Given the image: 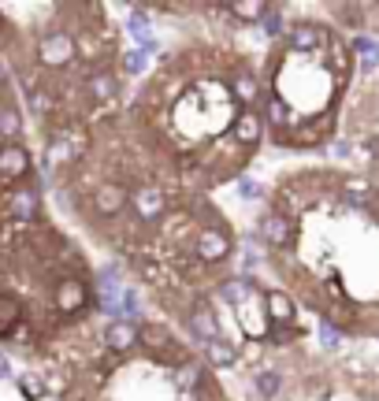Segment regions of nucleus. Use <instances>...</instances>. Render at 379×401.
<instances>
[{"mask_svg":"<svg viewBox=\"0 0 379 401\" xmlns=\"http://www.w3.org/2000/svg\"><path fill=\"white\" fill-rule=\"evenodd\" d=\"M316 334H320V345H323V350H339L342 331L334 327V323H331L328 316H320V323H316Z\"/></svg>","mask_w":379,"mask_h":401,"instance_id":"14","label":"nucleus"},{"mask_svg":"<svg viewBox=\"0 0 379 401\" xmlns=\"http://www.w3.org/2000/svg\"><path fill=\"white\" fill-rule=\"evenodd\" d=\"M331 30L323 26V23H312V19H298V23H290L287 26V34H283V45L287 52H298V56H320V49H323V41H328Z\"/></svg>","mask_w":379,"mask_h":401,"instance_id":"2","label":"nucleus"},{"mask_svg":"<svg viewBox=\"0 0 379 401\" xmlns=\"http://www.w3.org/2000/svg\"><path fill=\"white\" fill-rule=\"evenodd\" d=\"M294 220L287 212H279L275 204H268V212L257 220V242H264L272 253H283V249L294 245Z\"/></svg>","mask_w":379,"mask_h":401,"instance_id":"3","label":"nucleus"},{"mask_svg":"<svg viewBox=\"0 0 379 401\" xmlns=\"http://www.w3.org/2000/svg\"><path fill=\"white\" fill-rule=\"evenodd\" d=\"M138 345V323L131 320H112L104 327V350L108 353H131Z\"/></svg>","mask_w":379,"mask_h":401,"instance_id":"9","label":"nucleus"},{"mask_svg":"<svg viewBox=\"0 0 379 401\" xmlns=\"http://www.w3.org/2000/svg\"><path fill=\"white\" fill-rule=\"evenodd\" d=\"M242 197L245 201H257V197H261V186H257V182H242Z\"/></svg>","mask_w":379,"mask_h":401,"instance_id":"18","label":"nucleus"},{"mask_svg":"<svg viewBox=\"0 0 379 401\" xmlns=\"http://www.w3.org/2000/svg\"><path fill=\"white\" fill-rule=\"evenodd\" d=\"M261 23H264V30H268L272 38H279V41H283V34H287V19H283V12H279V8H272V4H268V12H264V19H261Z\"/></svg>","mask_w":379,"mask_h":401,"instance_id":"15","label":"nucleus"},{"mask_svg":"<svg viewBox=\"0 0 379 401\" xmlns=\"http://www.w3.org/2000/svg\"><path fill=\"white\" fill-rule=\"evenodd\" d=\"M52 309L60 316H82L86 309H97V290L90 283H82L79 275H67L52 286Z\"/></svg>","mask_w":379,"mask_h":401,"instance_id":"1","label":"nucleus"},{"mask_svg":"<svg viewBox=\"0 0 379 401\" xmlns=\"http://www.w3.org/2000/svg\"><path fill=\"white\" fill-rule=\"evenodd\" d=\"M264 309H268V320L275 327H298V305L290 297V290H264Z\"/></svg>","mask_w":379,"mask_h":401,"instance_id":"8","label":"nucleus"},{"mask_svg":"<svg viewBox=\"0 0 379 401\" xmlns=\"http://www.w3.org/2000/svg\"><path fill=\"white\" fill-rule=\"evenodd\" d=\"M123 71L131 74V79H138V74L145 71V52L142 49H127L123 52Z\"/></svg>","mask_w":379,"mask_h":401,"instance_id":"16","label":"nucleus"},{"mask_svg":"<svg viewBox=\"0 0 379 401\" xmlns=\"http://www.w3.org/2000/svg\"><path fill=\"white\" fill-rule=\"evenodd\" d=\"M8 215L19 223V227H26V223H38V215H41V201H38V190H19L8 197Z\"/></svg>","mask_w":379,"mask_h":401,"instance_id":"10","label":"nucleus"},{"mask_svg":"<svg viewBox=\"0 0 379 401\" xmlns=\"http://www.w3.org/2000/svg\"><path fill=\"white\" fill-rule=\"evenodd\" d=\"M19 130H23V115H19V108L12 101L0 104V138H4V142H15Z\"/></svg>","mask_w":379,"mask_h":401,"instance_id":"11","label":"nucleus"},{"mask_svg":"<svg viewBox=\"0 0 379 401\" xmlns=\"http://www.w3.org/2000/svg\"><path fill=\"white\" fill-rule=\"evenodd\" d=\"M253 386H257V394H261V398H275L279 386H283V375L268 368V372H257L253 375Z\"/></svg>","mask_w":379,"mask_h":401,"instance_id":"13","label":"nucleus"},{"mask_svg":"<svg viewBox=\"0 0 379 401\" xmlns=\"http://www.w3.org/2000/svg\"><path fill=\"white\" fill-rule=\"evenodd\" d=\"M34 160L19 142H0V182H23Z\"/></svg>","mask_w":379,"mask_h":401,"instance_id":"7","label":"nucleus"},{"mask_svg":"<svg viewBox=\"0 0 379 401\" xmlns=\"http://www.w3.org/2000/svg\"><path fill=\"white\" fill-rule=\"evenodd\" d=\"M8 375H12V364H8L4 353H0V379H8Z\"/></svg>","mask_w":379,"mask_h":401,"instance_id":"19","label":"nucleus"},{"mask_svg":"<svg viewBox=\"0 0 379 401\" xmlns=\"http://www.w3.org/2000/svg\"><path fill=\"white\" fill-rule=\"evenodd\" d=\"M201 350H204V357H209V364H216V368H231L238 361V350H234V345H227L223 338L201 345Z\"/></svg>","mask_w":379,"mask_h":401,"instance_id":"12","label":"nucleus"},{"mask_svg":"<svg viewBox=\"0 0 379 401\" xmlns=\"http://www.w3.org/2000/svg\"><path fill=\"white\" fill-rule=\"evenodd\" d=\"M264 134H268V126H264V115L257 112V108H242L238 119L231 123V142L249 149V153H257V145L264 142Z\"/></svg>","mask_w":379,"mask_h":401,"instance_id":"6","label":"nucleus"},{"mask_svg":"<svg viewBox=\"0 0 379 401\" xmlns=\"http://www.w3.org/2000/svg\"><path fill=\"white\" fill-rule=\"evenodd\" d=\"M74 45H79V41H74L67 30H52V34H45L38 41V60L45 63V67H67V63L74 60Z\"/></svg>","mask_w":379,"mask_h":401,"instance_id":"5","label":"nucleus"},{"mask_svg":"<svg viewBox=\"0 0 379 401\" xmlns=\"http://www.w3.org/2000/svg\"><path fill=\"white\" fill-rule=\"evenodd\" d=\"M19 386H23V394H26L30 401H38V398H41V390H45L38 375H23V379H19Z\"/></svg>","mask_w":379,"mask_h":401,"instance_id":"17","label":"nucleus"},{"mask_svg":"<svg viewBox=\"0 0 379 401\" xmlns=\"http://www.w3.org/2000/svg\"><path fill=\"white\" fill-rule=\"evenodd\" d=\"M227 90H231V97L242 108H253L268 93V85H264L261 74L253 71V63L238 60V63H231V74H227Z\"/></svg>","mask_w":379,"mask_h":401,"instance_id":"4","label":"nucleus"}]
</instances>
